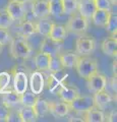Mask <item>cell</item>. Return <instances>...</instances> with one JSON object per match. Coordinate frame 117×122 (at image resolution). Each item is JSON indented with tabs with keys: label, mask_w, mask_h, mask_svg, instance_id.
<instances>
[{
	"label": "cell",
	"mask_w": 117,
	"mask_h": 122,
	"mask_svg": "<svg viewBox=\"0 0 117 122\" xmlns=\"http://www.w3.org/2000/svg\"><path fill=\"white\" fill-rule=\"evenodd\" d=\"M9 54L13 59L27 60L33 54V49L25 38L18 36L12 38L9 46Z\"/></svg>",
	"instance_id": "6da1fadb"
},
{
	"label": "cell",
	"mask_w": 117,
	"mask_h": 122,
	"mask_svg": "<svg viewBox=\"0 0 117 122\" xmlns=\"http://www.w3.org/2000/svg\"><path fill=\"white\" fill-rule=\"evenodd\" d=\"M74 68L76 69L78 75L86 81L98 71L99 65L97 59L95 58H92L90 56H80Z\"/></svg>",
	"instance_id": "7a4b0ae2"
},
{
	"label": "cell",
	"mask_w": 117,
	"mask_h": 122,
	"mask_svg": "<svg viewBox=\"0 0 117 122\" xmlns=\"http://www.w3.org/2000/svg\"><path fill=\"white\" fill-rule=\"evenodd\" d=\"M70 15L71 16L68 18L65 25L67 30L78 36L85 35L89 28V20L81 15L78 12L72 13Z\"/></svg>",
	"instance_id": "3957f363"
},
{
	"label": "cell",
	"mask_w": 117,
	"mask_h": 122,
	"mask_svg": "<svg viewBox=\"0 0 117 122\" xmlns=\"http://www.w3.org/2000/svg\"><path fill=\"white\" fill-rule=\"evenodd\" d=\"M97 41L92 36L81 35L75 42V53L80 56H89L95 51Z\"/></svg>",
	"instance_id": "277c9868"
},
{
	"label": "cell",
	"mask_w": 117,
	"mask_h": 122,
	"mask_svg": "<svg viewBox=\"0 0 117 122\" xmlns=\"http://www.w3.org/2000/svg\"><path fill=\"white\" fill-rule=\"evenodd\" d=\"M10 73L11 77H13V90L20 95L25 93L29 86V76L27 72L13 67Z\"/></svg>",
	"instance_id": "5b68a950"
},
{
	"label": "cell",
	"mask_w": 117,
	"mask_h": 122,
	"mask_svg": "<svg viewBox=\"0 0 117 122\" xmlns=\"http://www.w3.org/2000/svg\"><path fill=\"white\" fill-rule=\"evenodd\" d=\"M5 9L10 15V17L13 20V21L20 22L27 20V12H25V3L9 0Z\"/></svg>",
	"instance_id": "8992f818"
},
{
	"label": "cell",
	"mask_w": 117,
	"mask_h": 122,
	"mask_svg": "<svg viewBox=\"0 0 117 122\" xmlns=\"http://www.w3.org/2000/svg\"><path fill=\"white\" fill-rule=\"evenodd\" d=\"M71 111H74L76 113H84L86 110L92 108L93 106H95L94 103L93 96H78L75 98L72 102L69 103Z\"/></svg>",
	"instance_id": "52a82bcc"
},
{
	"label": "cell",
	"mask_w": 117,
	"mask_h": 122,
	"mask_svg": "<svg viewBox=\"0 0 117 122\" xmlns=\"http://www.w3.org/2000/svg\"><path fill=\"white\" fill-rule=\"evenodd\" d=\"M86 85H88L89 91L92 93L104 91L107 86V77L104 74L100 73L99 71H97L89 79H86Z\"/></svg>",
	"instance_id": "ba28073f"
},
{
	"label": "cell",
	"mask_w": 117,
	"mask_h": 122,
	"mask_svg": "<svg viewBox=\"0 0 117 122\" xmlns=\"http://www.w3.org/2000/svg\"><path fill=\"white\" fill-rule=\"evenodd\" d=\"M31 9L34 17L45 18L50 15L49 11V0H33L31 1Z\"/></svg>",
	"instance_id": "9c48e42d"
},
{
	"label": "cell",
	"mask_w": 117,
	"mask_h": 122,
	"mask_svg": "<svg viewBox=\"0 0 117 122\" xmlns=\"http://www.w3.org/2000/svg\"><path fill=\"white\" fill-rule=\"evenodd\" d=\"M61 45H62V43L56 42L49 37H45L44 40L42 41V43L40 45V51L39 52L47 53V54L51 55V56L59 55L60 51H61V47H62Z\"/></svg>",
	"instance_id": "30bf717a"
},
{
	"label": "cell",
	"mask_w": 117,
	"mask_h": 122,
	"mask_svg": "<svg viewBox=\"0 0 117 122\" xmlns=\"http://www.w3.org/2000/svg\"><path fill=\"white\" fill-rule=\"evenodd\" d=\"M56 95L60 98V100L65 102V103H69L72 102L75 98H77L81 95L78 89L74 86H67L63 83L60 86L59 89L56 91Z\"/></svg>",
	"instance_id": "8fae6325"
},
{
	"label": "cell",
	"mask_w": 117,
	"mask_h": 122,
	"mask_svg": "<svg viewBox=\"0 0 117 122\" xmlns=\"http://www.w3.org/2000/svg\"><path fill=\"white\" fill-rule=\"evenodd\" d=\"M71 111L68 103L65 102H49V113H51L55 118L66 117Z\"/></svg>",
	"instance_id": "7c38bea8"
},
{
	"label": "cell",
	"mask_w": 117,
	"mask_h": 122,
	"mask_svg": "<svg viewBox=\"0 0 117 122\" xmlns=\"http://www.w3.org/2000/svg\"><path fill=\"white\" fill-rule=\"evenodd\" d=\"M67 78V73L64 69L59 70V71H55V72H51L48 78V87L52 93H56L60 86L63 85L64 81Z\"/></svg>",
	"instance_id": "4fadbf2b"
},
{
	"label": "cell",
	"mask_w": 117,
	"mask_h": 122,
	"mask_svg": "<svg viewBox=\"0 0 117 122\" xmlns=\"http://www.w3.org/2000/svg\"><path fill=\"white\" fill-rule=\"evenodd\" d=\"M30 86H31V91L34 94L40 95L44 90L45 86V78L42 71L36 70L30 76Z\"/></svg>",
	"instance_id": "5bb4252c"
},
{
	"label": "cell",
	"mask_w": 117,
	"mask_h": 122,
	"mask_svg": "<svg viewBox=\"0 0 117 122\" xmlns=\"http://www.w3.org/2000/svg\"><path fill=\"white\" fill-rule=\"evenodd\" d=\"M96 5L94 0H78L77 12L90 20L93 13L96 10Z\"/></svg>",
	"instance_id": "9a60e30c"
},
{
	"label": "cell",
	"mask_w": 117,
	"mask_h": 122,
	"mask_svg": "<svg viewBox=\"0 0 117 122\" xmlns=\"http://www.w3.org/2000/svg\"><path fill=\"white\" fill-rule=\"evenodd\" d=\"M82 114H84L82 115L84 121H88V122H103L106 119L105 114L102 111V109H99L96 106H93L92 108L86 110Z\"/></svg>",
	"instance_id": "2e32d148"
},
{
	"label": "cell",
	"mask_w": 117,
	"mask_h": 122,
	"mask_svg": "<svg viewBox=\"0 0 117 122\" xmlns=\"http://www.w3.org/2000/svg\"><path fill=\"white\" fill-rule=\"evenodd\" d=\"M67 34H68V30H67L65 25H58L53 22L49 38H51L52 40L56 42H59V43H63L67 37Z\"/></svg>",
	"instance_id": "e0dca14e"
},
{
	"label": "cell",
	"mask_w": 117,
	"mask_h": 122,
	"mask_svg": "<svg viewBox=\"0 0 117 122\" xmlns=\"http://www.w3.org/2000/svg\"><path fill=\"white\" fill-rule=\"evenodd\" d=\"M112 11H107L103 9H96L95 12L93 13L91 20L93 21V24L97 26H101V28H105V25H107L109 18L111 16Z\"/></svg>",
	"instance_id": "ac0fdd59"
},
{
	"label": "cell",
	"mask_w": 117,
	"mask_h": 122,
	"mask_svg": "<svg viewBox=\"0 0 117 122\" xmlns=\"http://www.w3.org/2000/svg\"><path fill=\"white\" fill-rule=\"evenodd\" d=\"M101 50L105 55H108V56H111V57H116V53H117L116 36L109 37L102 42Z\"/></svg>",
	"instance_id": "d6986e66"
},
{
	"label": "cell",
	"mask_w": 117,
	"mask_h": 122,
	"mask_svg": "<svg viewBox=\"0 0 117 122\" xmlns=\"http://www.w3.org/2000/svg\"><path fill=\"white\" fill-rule=\"evenodd\" d=\"M93 99H94L95 106L98 107L99 109H104L105 107L113 101V97L109 93H107L105 90L94 93Z\"/></svg>",
	"instance_id": "ffe728a7"
},
{
	"label": "cell",
	"mask_w": 117,
	"mask_h": 122,
	"mask_svg": "<svg viewBox=\"0 0 117 122\" xmlns=\"http://www.w3.org/2000/svg\"><path fill=\"white\" fill-rule=\"evenodd\" d=\"M36 33L37 30L34 20H25L22 21H20V25H18V34H20V36L28 39L33 35H35Z\"/></svg>",
	"instance_id": "44dd1931"
},
{
	"label": "cell",
	"mask_w": 117,
	"mask_h": 122,
	"mask_svg": "<svg viewBox=\"0 0 117 122\" xmlns=\"http://www.w3.org/2000/svg\"><path fill=\"white\" fill-rule=\"evenodd\" d=\"M2 96V102L6 104L8 107L12 108V107L20 104V94H17L14 90H5L0 93Z\"/></svg>",
	"instance_id": "7402d4cb"
},
{
	"label": "cell",
	"mask_w": 117,
	"mask_h": 122,
	"mask_svg": "<svg viewBox=\"0 0 117 122\" xmlns=\"http://www.w3.org/2000/svg\"><path fill=\"white\" fill-rule=\"evenodd\" d=\"M51 57L52 56L47 54V53H43V52L37 53L36 56H35V58H34V63H35L36 68L38 70H40V71H46V70H48Z\"/></svg>",
	"instance_id": "603a6c76"
},
{
	"label": "cell",
	"mask_w": 117,
	"mask_h": 122,
	"mask_svg": "<svg viewBox=\"0 0 117 122\" xmlns=\"http://www.w3.org/2000/svg\"><path fill=\"white\" fill-rule=\"evenodd\" d=\"M58 56L64 68H74L78 58H80V55L75 52H66L63 54L60 53Z\"/></svg>",
	"instance_id": "cb8c5ba5"
},
{
	"label": "cell",
	"mask_w": 117,
	"mask_h": 122,
	"mask_svg": "<svg viewBox=\"0 0 117 122\" xmlns=\"http://www.w3.org/2000/svg\"><path fill=\"white\" fill-rule=\"evenodd\" d=\"M52 25H53V22L50 20H48V17L39 18L37 21H35L37 33L42 35L43 37H49L52 29Z\"/></svg>",
	"instance_id": "d4e9b609"
},
{
	"label": "cell",
	"mask_w": 117,
	"mask_h": 122,
	"mask_svg": "<svg viewBox=\"0 0 117 122\" xmlns=\"http://www.w3.org/2000/svg\"><path fill=\"white\" fill-rule=\"evenodd\" d=\"M18 114H20V118L21 122H34L38 120V116L36 115L33 107L22 106L18 110Z\"/></svg>",
	"instance_id": "484cf974"
},
{
	"label": "cell",
	"mask_w": 117,
	"mask_h": 122,
	"mask_svg": "<svg viewBox=\"0 0 117 122\" xmlns=\"http://www.w3.org/2000/svg\"><path fill=\"white\" fill-rule=\"evenodd\" d=\"M33 109L35 111L36 115L38 116V118L45 117L49 113V102L39 98L35 103V105L33 106Z\"/></svg>",
	"instance_id": "4316f807"
},
{
	"label": "cell",
	"mask_w": 117,
	"mask_h": 122,
	"mask_svg": "<svg viewBox=\"0 0 117 122\" xmlns=\"http://www.w3.org/2000/svg\"><path fill=\"white\" fill-rule=\"evenodd\" d=\"M39 99V95L34 94L33 92H27L20 95V102L22 106L25 107H33L35 103Z\"/></svg>",
	"instance_id": "83f0119b"
},
{
	"label": "cell",
	"mask_w": 117,
	"mask_h": 122,
	"mask_svg": "<svg viewBox=\"0 0 117 122\" xmlns=\"http://www.w3.org/2000/svg\"><path fill=\"white\" fill-rule=\"evenodd\" d=\"M49 11L50 15L53 16H61L64 14L61 0H49Z\"/></svg>",
	"instance_id": "f1b7e54d"
},
{
	"label": "cell",
	"mask_w": 117,
	"mask_h": 122,
	"mask_svg": "<svg viewBox=\"0 0 117 122\" xmlns=\"http://www.w3.org/2000/svg\"><path fill=\"white\" fill-rule=\"evenodd\" d=\"M64 14H72L77 12L78 0H61Z\"/></svg>",
	"instance_id": "f546056e"
},
{
	"label": "cell",
	"mask_w": 117,
	"mask_h": 122,
	"mask_svg": "<svg viewBox=\"0 0 117 122\" xmlns=\"http://www.w3.org/2000/svg\"><path fill=\"white\" fill-rule=\"evenodd\" d=\"M13 22V20L10 17V15L6 11L5 8L0 9V28L8 29L11 26Z\"/></svg>",
	"instance_id": "4dcf8cb0"
},
{
	"label": "cell",
	"mask_w": 117,
	"mask_h": 122,
	"mask_svg": "<svg viewBox=\"0 0 117 122\" xmlns=\"http://www.w3.org/2000/svg\"><path fill=\"white\" fill-rule=\"evenodd\" d=\"M62 69H65V68L63 67L61 61H60V59H59V56L58 55L52 56L51 60H50V63H49L48 70L50 72H55V71H59V70H62Z\"/></svg>",
	"instance_id": "1f68e13d"
},
{
	"label": "cell",
	"mask_w": 117,
	"mask_h": 122,
	"mask_svg": "<svg viewBox=\"0 0 117 122\" xmlns=\"http://www.w3.org/2000/svg\"><path fill=\"white\" fill-rule=\"evenodd\" d=\"M11 79V73L7 71L0 72V93L5 91L8 87Z\"/></svg>",
	"instance_id": "d6a6232c"
},
{
	"label": "cell",
	"mask_w": 117,
	"mask_h": 122,
	"mask_svg": "<svg viewBox=\"0 0 117 122\" xmlns=\"http://www.w3.org/2000/svg\"><path fill=\"white\" fill-rule=\"evenodd\" d=\"M107 32L112 34L113 36H116V32H117V16L116 14L111 13V16L109 18V20L107 22V25H105Z\"/></svg>",
	"instance_id": "836d02e7"
},
{
	"label": "cell",
	"mask_w": 117,
	"mask_h": 122,
	"mask_svg": "<svg viewBox=\"0 0 117 122\" xmlns=\"http://www.w3.org/2000/svg\"><path fill=\"white\" fill-rule=\"evenodd\" d=\"M94 1H95L96 8L107 10V11H112L113 3L111 0H94Z\"/></svg>",
	"instance_id": "e575fe53"
},
{
	"label": "cell",
	"mask_w": 117,
	"mask_h": 122,
	"mask_svg": "<svg viewBox=\"0 0 117 122\" xmlns=\"http://www.w3.org/2000/svg\"><path fill=\"white\" fill-rule=\"evenodd\" d=\"M11 39H12V38H11L8 30L0 28V45L4 46V45L9 44Z\"/></svg>",
	"instance_id": "d590c367"
},
{
	"label": "cell",
	"mask_w": 117,
	"mask_h": 122,
	"mask_svg": "<svg viewBox=\"0 0 117 122\" xmlns=\"http://www.w3.org/2000/svg\"><path fill=\"white\" fill-rule=\"evenodd\" d=\"M10 107H8L4 103H0V121H6L10 111Z\"/></svg>",
	"instance_id": "8d00e7d4"
},
{
	"label": "cell",
	"mask_w": 117,
	"mask_h": 122,
	"mask_svg": "<svg viewBox=\"0 0 117 122\" xmlns=\"http://www.w3.org/2000/svg\"><path fill=\"white\" fill-rule=\"evenodd\" d=\"M6 121H20V114H18L17 110L10 109L9 114H8V117H7V120Z\"/></svg>",
	"instance_id": "74e56055"
},
{
	"label": "cell",
	"mask_w": 117,
	"mask_h": 122,
	"mask_svg": "<svg viewBox=\"0 0 117 122\" xmlns=\"http://www.w3.org/2000/svg\"><path fill=\"white\" fill-rule=\"evenodd\" d=\"M116 116H117L116 110H112V111L110 112V114L108 115L107 119H105V120H107L109 122H114V121H116Z\"/></svg>",
	"instance_id": "f35d334b"
},
{
	"label": "cell",
	"mask_w": 117,
	"mask_h": 122,
	"mask_svg": "<svg viewBox=\"0 0 117 122\" xmlns=\"http://www.w3.org/2000/svg\"><path fill=\"white\" fill-rule=\"evenodd\" d=\"M111 86H112V89L113 91L116 93V74L112 77V81H111Z\"/></svg>",
	"instance_id": "ab89813d"
},
{
	"label": "cell",
	"mask_w": 117,
	"mask_h": 122,
	"mask_svg": "<svg viewBox=\"0 0 117 122\" xmlns=\"http://www.w3.org/2000/svg\"><path fill=\"white\" fill-rule=\"evenodd\" d=\"M13 1H18V2H22V3H25V2H29V1H33V0H13Z\"/></svg>",
	"instance_id": "60d3db41"
},
{
	"label": "cell",
	"mask_w": 117,
	"mask_h": 122,
	"mask_svg": "<svg viewBox=\"0 0 117 122\" xmlns=\"http://www.w3.org/2000/svg\"><path fill=\"white\" fill-rule=\"evenodd\" d=\"M1 51H2V45H0V53H1Z\"/></svg>",
	"instance_id": "b9f144b4"
}]
</instances>
